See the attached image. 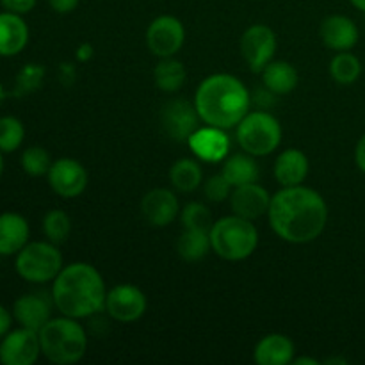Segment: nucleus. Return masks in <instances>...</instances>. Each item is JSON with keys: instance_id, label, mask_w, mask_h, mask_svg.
Returning <instances> with one entry per match:
<instances>
[{"instance_id": "9", "label": "nucleus", "mask_w": 365, "mask_h": 365, "mask_svg": "<svg viewBox=\"0 0 365 365\" xmlns=\"http://www.w3.org/2000/svg\"><path fill=\"white\" fill-rule=\"evenodd\" d=\"M41 355L39 331L31 328H18L7 331L0 342V364L4 365H32Z\"/></svg>"}, {"instance_id": "28", "label": "nucleus", "mask_w": 365, "mask_h": 365, "mask_svg": "<svg viewBox=\"0 0 365 365\" xmlns=\"http://www.w3.org/2000/svg\"><path fill=\"white\" fill-rule=\"evenodd\" d=\"M330 73L331 78H334L337 84H355V82L359 81L360 73H362V64H360L359 57L349 53V50H346V52H339L337 56L331 59Z\"/></svg>"}, {"instance_id": "43", "label": "nucleus", "mask_w": 365, "mask_h": 365, "mask_svg": "<svg viewBox=\"0 0 365 365\" xmlns=\"http://www.w3.org/2000/svg\"><path fill=\"white\" fill-rule=\"evenodd\" d=\"M324 364H348V360H344V359H328V360H324Z\"/></svg>"}, {"instance_id": "13", "label": "nucleus", "mask_w": 365, "mask_h": 365, "mask_svg": "<svg viewBox=\"0 0 365 365\" xmlns=\"http://www.w3.org/2000/svg\"><path fill=\"white\" fill-rule=\"evenodd\" d=\"M200 114L192 103L187 100H171L164 106L160 114V123L164 132L173 141H187L196 130H198Z\"/></svg>"}, {"instance_id": "8", "label": "nucleus", "mask_w": 365, "mask_h": 365, "mask_svg": "<svg viewBox=\"0 0 365 365\" xmlns=\"http://www.w3.org/2000/svg\"><path fill=\"white\" fill-rule=\"evenodd\" d=\"M277 52V36L267 25L255 24L241 38V53L253 73H262Z\"/></svg>"}, {"instance_id": "1", "label": "nucleus", "mask_w": 365, "mask_h": 365, "mask_svg": "<svg viewBox=\"0 0 365 365\" xmlns=\"http://www.w3.org/2000/svg\"><path fill=\"white\" fill-rule=\"evenodd\" d=\"M267 214L274 234L292 245H305L317 239L328 221L323 196L305 185L284 187L271 196Z\"/></svg>"}, {"instance_id": "18", "label": "nucleus", "mask_w": 365, "mask_h": 365, "mask_svg": "<svg viewBox=\"0 0 365 365\" xmlns=\"http://www.w3.org/2000/svg\"><path fill=\"white\" fill-rule=\"evenodd\" d=\"M50 302L43 294H25L14 302L13 317L24 328L39 331L50 321Z\"/></svg>"}, {"instance_id": "19", "label": "nucleus", "mask_w": 365, "mask_h": 365, "mask_svg": "<svg viewBox=\"0 0 365 365\" xmlns=\"http://www.w3.org/2000/svg\"><path fill=\"white\" fill-rule=\"evenodd\" d=\"M29 43V27L21 14L0 13V56H18Z\"/></svg>"}, {"instance_id": "39", "label": "nucleus", "mask_w": 365, "mask_h": 365, "mask_svg": "<svg viewBox=\"0 0 365 365\" xmlns=\"http://www.w3.org/2000/svg\"><path fill=\"white\" fill-rule=\"evenodd\" d=\"M61 81L66 82V84H71L75 81V68L73 64H61Z\"/></svg>"}, {"instance_id": "16", "label": "nucleus", "mask_w": 365, "mask_h": 365, "mask_svg": "<svg viewBox=\"0 0 365 365\" xmlns=\"http://www.w3.org/2000/svg\"><path fill=\"white\" fill-rule=\"evenodd\" d=\"M189 148L195 152L196 157L207 163H217L227 157L228 148H230V141H228L227 134L223 128L217 127H207L198 128L191 138L187 139Z\"/></svg>"}, {"instance_id": "20", "label": "nucleus", "mask_w": 365, "mask_h": 365, "mask_svg": "<svg viewBox=\"0 0 365 365\" xmlns=\"http://www.w3.org/2000/svg\"><path fill=\"white\" fill-rule=\"evenodd\" d=\"M309 175V159L302 150L289 148L278 155L274 163V178L284 187L302 185Z\"/></svg>"}, {"instance_id": "26", "label": "nucleus", "mask_w": 365, "mask_h": 365, "mask_svg": "<svg viewBox=\"0 0 365 365\" xmlns=\"http://www.w3.org/2000/svg\"><path fill=\"white\" fill-rule=\"evenodd\" d=\"M202 168L192 159H178L170 170V180L180 192H192L202 184Z\"/></svg>"}, {"instance_id": "29", "label": "nucleus", "mask_w": 365, "mask_h": 365, "mask_svg": "<svg viewBox=\"0 0 365 365\" xmlns=\"http://www.w3.org/2000/svg\"><path fill=\"white\" fill-rule=\"evenodd\" d=\"M43 232L53 245H61L68 239L71 232V221L64 210L53 209L45 214L43 217Z\"/></svg>"}, {"instance_id": "6", "label": "nucleus", "mask_w": 365, "mask_h": 365, "mask_svg": "<svg viewBox=\"0 0 365 365\" xmlns=\"http://www.w3.org/2000/svg\"><path fill=\"white\" fill-rule=\"evenodd\" d=\"M16 273L31 284H46L56 280L63 269V255L53 242H27L16 253Z\"/></svg>"}, {"instance_id": "7", "label": "nucleus", "mask_w": 365, "mask_h": 365, "mask_svg": "<svg viewBox=\"0 0 365 365\" xmlns=\"http://www.w3.org/2000/svg\"><path fill=\"white\" fill-rule=\"evenodd\" d=\"M282 141V127L266 110L248 113L237 125V143L253 157L269 155Z\"/></svg>"}, {"instance_id": "42", "label": "nucleus", "mask_w": 365, "mask_h": 365, "mask_svg": "<svg viewBox=\"0 0 365 365\" xmlns=\"http://www.w3.org/2000/svg\"><path fill=\"white\" fill-rule=\"evenodd\" d=\"M349 2H351L356 9H360L362 13H365V0H349Z\"/></svg>"}, {"instance_id": "24", "label": "nucleus", "mask_w": 365, "mask_h": 365, "mask_svg": "<svg viewBox=\"0 0 365 365\" xmlns=\"http://www.w3.org/2000/svg\"><path fill=\"white\" fill-rule=\"evenodd\" d=\"M221 173L230 182L232 187H237V185L257 182L259 164L253 160V155H250V153H235L225 160Z\"/></svg>"}, {"instance_id": "11", "label": "nucleus", "mask_w": 365, "mask_h": 365, "mask_svg": "<svg viewBox=\"0 0 365 365\" xmlns=\"http://www.w3.org/2000/svg\"><path fill=\"white\" fill-rule=\"evenodd\" d=\"M48 184L61 198H77L88 187V171L78 160L64 157L50 166Z\"/></svg>"}, {"instance_id": "38", "label": "nucleus", "mask_w": 365, "mask_h": 365, "mask_svg": "<svg viewBox=\"0 0 365 365\" xmlns=\"http://www.w3.org/2000/svg\"><path fill=\"white\" fill-rule=\"evenodd\" d=\"M355 159H356V166L360 168V171H364L365 173V134L360 138L359 145H356Z\"/></svg>"}, {"instance_id": "27", "label": "nucleus", "mask_w": 365, "mask_h": 365, "mask_svg": "<svg viewBox=\"0 0 365 365\" xmlns=\"http://www.w3.org/2000/svg\"><path fill=\"white\" fill-rule=\"evenodd\" d=\"M155 77V84L159 86L163 91L175 93L184 86L185 82V68L180 61L171 59V57H164L153 71Z\"/></svg>"}, {"instance_id": "31", "label": "nucleus", "mask_w": 365, "mask_h": 365, "mask_svg": "<svg viewBox=\"0 0 365 365\" xmlns=\"http://www.w3.org/2000/svg\"><path fill=\"white\" fill-rule=\"evenodd\" d=\"M45 78V68L41 64H25L16 75V82H14V89L11 95L13 96H25L31 95L32 91L39 89Z\"/></svg>"}, {"instance_id": "17", "label": "nucleus", "mask_w": 365, "mask_h": 365, "mask_svg": "<svg viewBox=\"0 0 365 365\" xmlns=\"http://www.w3.org/2000/svg\"><path fill=\"white\" fill-rule=\"evenodd\" d=\"M321 39L328 48L346 52L359 43V27L344 14H331L321 24Z\"/></svg>"}, {"instance_id": "44", "label": "nucleus", "mask_w": 365, "mask_h": 365, "mask_svg": "<svg viewBox=\"0 0 365 365\" xmlns=\"http://www.w3.org/2000/svg\"><path fill=\"white\" fill-rule=\"evenodd\" d=\"M6 89H4V86L2 84H0V103H2L4 102V100H6Z\"/></svg>"}, {"instance_id": "40", "label": "nucleus", "mask_w": 365, "mask_h": 365, "mask_svg": "<svg viewBox=\"0 0 365 365\" xmlns=\"http://www.w3.org/2000/svg\"><path fill=\"white\" fill-rule=\"evenodd\" d=\"M93 52H95V50H93V46L89 45V43H82V45L77 48V59L84 61L86 63V61L91 59Z\"/></svg>"}, {"instance_id": "15", "label": "nucleus", "mask_w": 365, "mask_h": 365, "mask_svg": "<svg viewBox=\"0 0 365 365\" xmlns=\"http://www.w3.org/2000/svg\"><path fill=\"white\" fill-rule=\"evenodd\" d=\"M178 200L170 189H152L141 200V212L152 227H166L178 216Z\"/></svg>"}, {"instance_id": "4", "label": "nucleus", "mask_w": 365, "mask_h": 365, "mask_svg": "<svg viewBox=\"0 0 365 365\" xmlns=\"http://www.w3.org/2000/svg\"><path fill=\"white\" fill-rule=\"evenodd\" d=\"M41 353L57 365H70L78 362L88 349V337L81 323L73 317L50 319L39 330Z\"/></svg>"}, {"instance_id": "33", "label": "nucleus", "mask_w": 365, "mask_h": 365, "mask_svg": "<svg viewBox=\"0 0 365 365\" xmlns=\"http://www.w3.org/2000/svg\"><path fill=\"white\" fill-rule=\"evenodd\" d=\"M182 227L184 228H200V230H210L212 227V216L210 210L203 203L192 202L184 207L180 214Z\"/></svg>"}, {"instance_id": "21", "label": "nucleus", "mask_w": 365, "mask_h": 365, "mask_svg": "<svg viewBox=\"0 0 365 365\" xmlns=\"http://www.w3.org/2000/svg\"><path fill=\"white\" fill-rule=\"evenodd\" d=\"M29 223L16 212L0 214V255H16L29 242Z\"/></svg>"}, {"instance_id": "37", "label": "nucleus", "mask_w": 365, "mask_h": 365, "mask_svg": "<svg viewBox=\"0 0 365 365\" xmlns=\"http://www.w3.org/2000/svg\"><path fill=\"white\" fill-rule=\"evenodd\" d=\"M11 323H13V316H11L6 307L0 305V339L11 330Z\"/></svg>"}, {"instance_id": "2", "label": "nucleus", "mask_w": 365, "mask_h": 365, "mask_svg": "<svg viewBox=\"0 0 365 365\" xmlns=\"http://www.w3.org/2000/svg\"><path fill=\"white\" fill-rule=\"evenodd\" d=\"M252 98L246 86L228 73H214L203 78L196 89L195 107L200 120L210 127L234 128L250 113Z\"/></svg>"}, {"instance_id": "41", "label": "nucleus", "mask_w": 365, "mask_h": 365, "mask_svg": "<svg viewBox=\"0 0 365 365\" xmlns=\"http://www.w3.org/2000/svg\"><path fill=\"white\" fill-rule=\"evenodd\" d=\"M292 364H296V365H319L321 362L319 360H316V359H310V356H302V359H294L292 360Z\"/></svg>"}, {"instance_id": "36", "label": "nucleus", "mask_w": 365, "mask_h": 365, "mask_svg": "<svg viewBox=\"0 0 365 365\" xmlns=\"http://www.w3.org/2000/svg\"><path fill=\"white\" fill-rule=\"evenodd\" d=\"M48 4L56 13L66 14L78 6V0H48Z\"/></svg>"}, {"instance_id": "25", "label": "nucleus", "mask_w": 365, "mask_h": 365, "mask_svg": "<svg viewBox=\"0 0 365 365\" xmlns=\"http://www.w3.org/2000/svg\"><path fill=\"white\" fill-rule=\"evenodd\" d=\"M210 248H212V245H210L209 230H200V228H185V232L178 237L177 242L178 255L187 262L202 260Z\"/></svg>"}, {"instance_id": "32", "label": "nucleus", "mask_w": 365, "mask_h": 365, "mask_svg": "<svg viewBox=\"0 0 365 365\" xmlns=\"http://www.w3.org/2000/svg\"><path fill=\"white\" fill-rule=\"evenodd\" d=\"M52 160H50L48 152L41 146H31L21 153V168L31 177H43L48 175Z\"/></svg>"}, {"instance_id": "35", "label": "nucleus", "mask_w": 365, "mask_h": 365, "mask_svg": "<svg viewBox=\"0 0 365 365\" xmlns=\"http://www.w3.org/2000/svg\"><path fill=\"white\" fill-rule=\"evenodd\" d=\"M36 2L38 0H0L2 7L9 13H16V14H27L34 9Z\"/></svg>"}, {"instance_id": "23", "label": "nucleus", "mask_w": 365, "mask_h": 365, "mask_svg": "<svg viewBox=\"0 0 365 365\" xmlns=\"http://www.w3.org/2000/svg\"><path fill=\"white\" fill-rule=\"evenodd\" d=\"M262 81L274 95H287L298 86V71L291 63L285 61H271L262 70Z\"/></svg>"}, {"instance_id": "30", "label": "nucleus", "mask_w": 365, "mask_h": 365, "mask_svg": "<svg viewBox=\"0 0 365 365\" xmlns=\"http://www.w3.org/2000/svg\"><path fill=\"white\" fill-rule=\"evenodd\" d=\"M25 138V128L18 118L2 116L0 118V152L11 153L20 148Z\"/></svg>"}, {"instance_id": "10", "label": "nucleus", "mask_w": 365, "mask_h": 365, "mask_svg": "<svg viewBox=\"0 0 365 365\" xmlns=\"http://www.w3.org/2000/svg\"><path fill=\"white\" fill-rule=\"evenodd\" d=\"M185 41V29L178 18L163 14L150 24L146 31V43L153 56L173 57Z\"/></svg>"}, {"instance_id": "45", "label": "nucleus", "mask_w": 365, "mask_h": 365, "mask_svg": "<svg viewBox=\"0 0 365 365\" xmlns=\"http://www.w3.org/2000/svg\"><path fill=\"white\" fill-rule=\"evenodd\" d=\"M2 171H4V159H2V152H0V177H2Z\"/></svg>"}, {"instance_id": "34", "label": "nucleus", "mask_w": 365, "mask_h": 365, "mask_svg": "<svg viewBox=\"0 0 365 365\" xmlns=\"http://www.w3.org/2000/svg\"><path fill=\"white\" fill-rule=\"evenodd\" d=\"M232 195V184L223 177V173L214 175L209 180L205 182V196L210 202H225L227 198H230Z\"/></svg>"}, {"instance_id": "12", "label": "nucleus", "mask_w": 365, "mask_h": 365, "mask_svg": "<svg viewBox=\"0 0 365 365\" xmlns=\"http://www.w3.org/2000/svg\"><path fill=\"white\" fill-rule=\"evenodd\" d=\"M106 310L118 323H134L145 314L146 298L135 285H116L107 292Z\"/></svg>"}, {"instance_id": "5", "label": "nucleus", "mask_w": 365, "mask_h": 365, "mask_svg": "<svg viewBox=\"0 0 365 365\" xmlns=\"http://www.w3.org/2000/svg\"><path fill=\"white\" fill-rule=\"evenodd\" d=\"M209 235L214 253L230 262L248 259L259 245V232L255 225L252 220L237 214L217 220L210 227Z\"/></svg>"}, {"instance_id": "14", "label": "nucleus", "mask_w": 365, "mask_h": 365, "mask_svg": "<svg viewBox=\"0 0 365 365\" xmlns=\"http://www.w3.org/2000/svg\"><path fill=\"white\" fill-rule=\"evenodd\" d=\"M269 192L257 182L237 185L230 195V205L234 214L246 217V220H257V217L264 216L269 210Z\"/></svg>"}, {"instance_id": "3", "label": "nucleus", "mask_w": 365, "mask_h": 365, "mask_svg": "<svg viewBox=\"0 0 365 365\" xmlns=\"http://www.w3.org/2000/svg\"><path fill=\"white\" fill-rule=\"evenodd\" d=\"M106 284L91 264L73 262L53 280L52 299L63 316L82 319L106 309Z\"/></svg>"}, {"instance_id": "22", "label": "nucleus", "mask_w": 365, "mask_h": 365, "mask_svg": "<svg viewBox=\"0 0 365 365\" xmlns=\"http://www.w3.org/2000/svg\"><path fill=\"white\" fill-rule=\"evenodd\" d=\"M253 359L259 365H287L294 360V344L282 334L266 335L257 344Z\"/></svg>"}]
</instances>
